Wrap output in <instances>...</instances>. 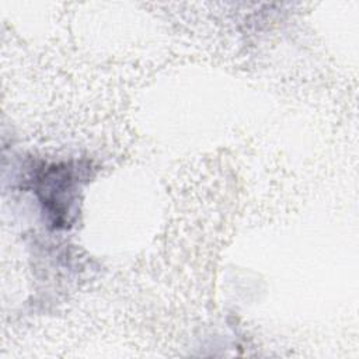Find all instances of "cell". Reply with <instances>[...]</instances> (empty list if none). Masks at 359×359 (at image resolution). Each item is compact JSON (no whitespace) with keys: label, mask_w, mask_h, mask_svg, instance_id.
I'll list each match as a JSON object with an SVG mask.
<instances>
[{"label":"cell","mask_w":359,"mask_h":359,"mask_svg":"<svg viewBox=\"0 0 359 359\" xmlns=\"http://www.w3.org/2000/svg\"><path fill=\"white\" fill-rule=\"evenodd\" d=\"M72 192L73 175L67 167L52 165L39 178L38 195L57 224L66 222V215L70 212Z\"/></svg>","instance_id":"6da1fadb"}]
</instances>
